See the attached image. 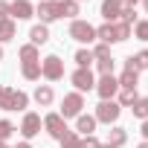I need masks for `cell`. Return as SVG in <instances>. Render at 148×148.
<instances>
[{"mask_svg": "<svg viewBox=\"0 0 148 148\" xmlns=\"http://www.w3.org/2000/svg\"><path fill=\"white\" fill-rule=\"evenodd\" d=\"M131 38V26L128 23H122V21H116V23H102L99 29H96V41L99 44H119V41H128Z\"/></svg>", "mask_w": 148, "mask_h": 148, "instance_id": "1", "label": "cell"}, {"mask_svg": "<svg viewBox=\"0 0 148 148\" xmlns=\"http://www.w3.org/2000/svg\"><path fill=\"white\" fill-rule=\"evenodd\" d=\"M26 108H29V96L23 90L0 84V110H26Z\"/></svg>", "mask_w": 148, "mask_h": 148, "instance_id": "2", "label": "cell"}, {"mask_svg": "<svg viewBox=\"0 0 148 148\" xmlns=\"http://www.w3.org/2000/svg\"><path fill=\"white\" fill-rule=\"evenodd\" d=\"M70 38L73 41H79V44H93L96 41V26L93 23H87V21H73L70 23Z\"/></svg>", "mask_w": 148, "mask_h": 148, "instance_id": "3", "label": "cell"}, {"mask_svg": "<svg viewBox=\"0 0 148 148\" xmlns=\"http://www.w3.org/2000/svg\"><path fill=\"white\" fill-rule=\"evenodd\" d=\"M119 113H122V108H119V102L116 99H108V102H99V108H96V122H105V125H113L116 119H119Z\"/></svg>", "mask_w": 148, "mask_h": 148, "instance_id": "4", "label": "cell"}, {"mask_svg": "<svg viewBox=\"0 0 148 148\" xmlns=\"http://www.w3.org/2000/svg\"><path fill=\"white\" fill-rule=\"evenodd\" d=\"M41 76H44L47 82H58V79H64V61H61L58 55H47V58L41 61Z\"/></svg>", "mask_w": 148, "mask_h": 148, "instance_id": "5", "label": "cell"}, {"mask_svg": "<svg viewBox=\"0 0 148 148\" xmlns=\"http://www.w3.org/2000/svg\"><path fill=\"white\" fill-rule=\"evenodd\" d=\"M44 128H47V134H49L52 139H58V142H61L64 134L70 131V128H67V119H64L61 113H47V116H44Z\"/></svg>", "mask_w": 148, "mask_h": 148, "instance_id": "6", "label": "cell"}, {"mask_svg": "<svg viewBox=\"0 0 148 148\" xmlns=\"http://www.w3.org/2000/svg\"><path fill=\"white\" fill-rule=\"evenodd\" d=\"M35 15L41 18V23H52L61 18V0H41L35 6Z\"/></svg>", "mask_w": 148, "mask_h": 148, "instance_id": "7", "label": "cell"}, {"mask_svg": "<svg viewBox=\"0 0 148 148\" xmlns=\"http://www.w3.org/2000/svg\"><path fill=\"white\" fill-rule=\"evenodd\" d=\"M70 82H73V87H76V93H90L93 87H96V79H93V73H90V67H79L76 73L70 76Z\"/></svg>", "mask_w": 148, "mask_h": 148, "instance_id": "8", "label": "cell"}, {"mask_svg": "<svg viewBox=\"0 0 148 148\" xmlns=\"http://www.w3.org/2000/svg\"><path fill=\"white\" fill-rule=\"evenodd\" d=\"M84 108V96L82 93H67L64 102H61V116L64 119H73V116H79Z\"/></svg>", "mask_w": 148, "mask_h": 148, "instance_id": "9", "label": "cell"}, {"mask_svg": "<svg viewBox=\"0 0 148 148\" xmlns=\"http://www.w3.org/2000/svg\"><path fill=\"white\" fill-rule=\"evenodd\" d=\"M96 93L102 96V102L113 99V96L119 93V82H116V76H102V79L96 82Z\"/></svg>", "mask_w": 148, "mask_h": 148, "instance_id": "10", "label": "cell"}, {"mask_svg": "<svg viewBox=\"0 0 148 148\" xmlns=\"http://www.w3.org/2000/svg\"><path fill=\"white\" fill-rule=\"evenodd\" d=\"M9 18L29 21V18H35V6L29 3V0H12V3H9Z\"/></svg>", "mask_w": 148, "mask_h": 148, "instance_id": "11", "label": "cell"}, {"mask_svg": "<svg viewBox=\"0 0 148 148\" xmlns=\"http://www.w3.org/2000/svg\"><path fill=\"white\" fill-rule=\"evenodd\" d=\"M116 82H119V90H136V84H139V70L125 61V70H122V76H119Z\"/></svg>", "mask_w": 148, "mask_h": 148, "instance_id": "12", "label": "cell"}, {"mask_svg": "<svg viewBox=\"0 0 148 148\" xmlns=\"http://www.w3.org/2000/svg\"><path fill=\"white\" fill-rule=\"evenodd\" d=\"M41 116L38 113H26L23 116V122H21V134H23V139H32V136H38L41 134Z\"/></svg>", "mask_w": 148, "mask_h": 148, "instance_id": "13", "label": "cell"}, {"mask_svg": "<svg viewBox=\"0 0 148 148\" xmlns=\"http://www.w3.org/2000/svg\"><path fill=\"white\" fill-rule=\"evenodd\" d=\"M122 0H102V18H105V23H116L119 21V15H122Z\"/></svg>", "mask_w": 148, "mask_h": 148, "instance_id": "14", "label": "cell"}, {"mask_svg": "<svg viewBox=\"0 0 148 148\" xmlns=\"http://www.w3.org/2000/svg\"><path fill=\"white\" fill-rule=\"evenodd\" d=\"M96 116H90V113H79L76 116V134H82V136H93V131H96Z\"/></svg>", "mask_w": 148, "mask_h": 148, "instance_id": "15", "label": "cell"}, {"mask_svg": "<svg viewBox=\"0 0 148 148\" xmlns=\"http://www.w3.org/2000/svg\"><path fill=\"white\" fill-rule=\"evenodd\" d=\"M52 99H55V93H52L49 84H38V87H35V102H38L41 108H49Z\"/></svg>", "mask_w": 148, "mask_h": 148, "instance_id": "16", "label": "cell"}, {"mask_svg": "<svg viewBox=\"0 0 148 148\" xmlns=\"http://www.w3.org/2000/svg\"><path fill=\"white\" fill-rule=\"evenodd\" d=\"M21 73L26 82H38L41 79V61H23L21 64Z\"/></svg>", "mask_w": 148, "mask_h": 148, "instance_id": "17", "label": "cell"}, {"mask_svg": "<svg viewBox=\"0 0 148 148\" xmlns=\"http://www.w3.org/2000/svg\"><path fill=\"white\" fill-rule=\"evenodd\" d=\"M29 38H32V44H35V47L47 44V41H49V29H47V23H35V26L29 29Z\"/></svg>", "mask_w": 148, "mask_h": 148, "instance_id": "18", "label": "cell"}, {"mask_svg": "<svg viewBox=\"0 0 148 148\" xmlns=\"http://www.w3.org/2000/svg\"><path fill=\"white\" fill-rule=\"evenodd\" d=\"M15 32H18V23H15L12 18H3V21H0V44L12 41V38H15Z\"/></svg>", "mask_w": 148, "mask_h": 148, "instance_id": "19", "label": "cell"}, {"mask_svg": "<svg viewBox=\"0 0 148 148\" xmlns=\"http://www.w3.org/2000/svg\"><path fill=\"white\" fill-rule=\"evenodd\" d=\"M125 142H128V131H125V128H110V131H108V145L122 148Z\"/></svg>", "mask_w": 148, "mask_h": 148, "instance_id": "20", "label": "cell"}, {"mask_svg": "<svg viewBox=\"0 0 148 148\" xmlns=\"http://www.w3.org/2000/svg\"><path fill=\"white\" fill-rule=\"evenodd\" d=\"M61 148H84V136L76 134V131H67L64 139H61Z\"/></svg>", "mask_w": 148, "mask_h": 148, "instance_id": "21", "label": "cell"}, {"mask_svg": "<svg viewBox=\"0 0 148 148\" xmlns=\"http://www.w3.org/2000/svg\"><path fill=\"white\" fill-rule=\"evenodd\" d=\"M18 55H21V64H23V61H41V55H38V47H35V44H23V47L18 49Z\"/></svg>", "mask_w": 148, "mask_h": 148, "instance_id": "22", "label": "cell"}, {"mask_svg": "<svg viewBox=\"0 0 148 148\" xmlns=\"http://www.w3.org/2000/svg\"><path fill=\"white\" fill-rule=\"evenodd\" d=\"M128 64H131V67H136L139 73H142V70H148V49H139L136 55H131V58H128Z\"/></svg>", "mask_w": 148, "mask_h": 148, "instance_id": "23", "label": "cell"}, {"mask_svg": "<svg viewBox=\"0 0 148 148\" xmlns=\"http://www.w3.org/2000/svg\"><path fill=\"white\" fill-rule=\"evenodd\" d=\"M79 15V0H61V18H73Z\"/></svg>", "mask_w": 148, "mask_h": 148, "instance_id": "24", "label": "cell"}, {"mask_svg": "<svg viewBox=\"0 0 148 148\" xmlns=\"http://www.w3.org/2000/svg\"><path fill=\"white\" fill-rule=\"evenodd\" d=\"M116 96H119V108H131V105L139 99V96H136V90H119Z\"/></svg>", "mask_w": 148, "mask_h": 148, "instance_id": "25", "label": "cell"}, {"mask_svg": "<svg viewBox=\"0 0 148 148\" xmlns=\"http://www.w3.org/2000/svg\"><path fill=\"white\" fill-rule=\"evenodd\" d=\"M131 110H134V116H139V119H148V96H145V99H136V102L131 105Z\"/></svg>", "mask_w": 148, "mask_h": 148, "instance_id": "26", "label": "cell"}, {"mask_svg": "<svg viewBox=\"0 0 148 148\" xmlns=\"http://www.w3.org/2000/svg\"><path fill=\"white\" fill-rule=\"evenodd\" d=\"M93 61H96V58H93V49H79V52H76V64H79V67H90Z\"/></svg>", "mask_w": 148, "mask_h": 148, "instance_id": "27", "label": "cell"}, {"mask_svg": "<svg viewBox=\"0 0 148 148\" xmlns=\"http://www.w3.org/2000/svg\"><path fill=\"white\" fill-rule=\"evenodd\" d=\"M96 67H99L102 76H113V55H110V58H99Z\"/></svg>", "mask_w": 148, "mask_h": 148, "instance_id": "28", "label": "cell"}, {"mask_svg": "<svg viewBox=\"0 0 148 148\" xmlns=\"http://www.w3.org/2000/svg\"><path fill=\"white\" fill-rule=\"evenodd\" d=\"M12 134H15V125H12L9 119H0V142H6Z\"/></svg>", "mask_w": 148, "mask_h": 148, "instance_id": "29", "label": "cell"}, {"mask_svg": "<svg viewBox=\"0 0 148 148\" xmlns=\"http://www.w3.org/2000/svg\"><path fill=\"white\" fill-rule=\"evenodd\" d=\"M119 21H122V23H128V26H134V21H136V12H134V6H122V15H119Z\"/></svg>", "mask_w": 148, "mask_h": 148, "instance_id": "30", "label": "cell"}, {"mask_svg": "<svg viewBox=\"0 0 148 148\" xmlns=\"http://www.w3.org/2000/svg\"><path fill=\"white\" fill-rule=\"evenodd\" d=\"M134 35H136L139 41H148V21H136V26H134Z\"/></svg>", "mask_w": 148, "mask_h": 148, "instance_id": "31", "label": "cell"}, {"mask_svg": "<svg viewBox=\"0 0 148 148\" xmlns=\"http://www.w3.org/2000/svg\"><path fill=\"white\" fill-rule=\"evenodd\" d=\"M93 58L99 61V58H110V47L108 44H96L93 47Z\"/></svg>", "mask_w": 148, "mask_h": 148, "instance_id": "32", "label": "cell"}, {"mask_svg": "<svg viewBox=\"0 0 148 148\" xmlns=\"http://www.w3.org/2000/svg\"><path fill=\"white\" fill-rule=\"evenodd\" d=\"M102 142L96 139V136H84V148H99Z\"/></svg>", "mask_w": 148, "mask_h": 148, "instance_id": "33", "label": "cell"}, {"mask_svg": "<svg viewBox=\"0 0 148 148\" xmlns=\"http://www.w3.org/2000/svg\"><path fill=\"white\" fill-rule=\"evenodd\" d=\"M3 18H9V3H6V0H0V21H3Z\"/></svg>", "mask_w": 148, "mask_h": 148, "instance_id": "34", "label": "cell"}, {"mask_svg": "<svg viewBox=\"0 0 148 148\" xmlns=\"http://www.w3.org/2000/svg\"><path fill=\"white\" fill-rule=\"evenodd\" d=\"M142 136H145V142H148V119H142Z\"/></svg>", "mask_w": 148, "mask_h": 148, "instance_id": "35", "label": "cell"}, {"mask_svg": "<svg viewBox=\"0 0 148 148\" xmlns=\"http://www.w3.org/2000/svg\"><path fill=\"white\" fill-rule=\"evenodd\" d=\"M12 148H32V145H29V142L23 139V142H18V145H12Z\"/></svg>", "mask_w": 148, "mask_h": 148, "instance_id": "36", "label": "cell"}, {"mask_svg": "<svg viewBox=\"0 0 148 148\" xmlns=\"http://www.w3.org/2000/svg\"><path fill=\"white\" fill-rule=\"evenodd\" d=\"M122 3H125V6H136V3H139V0H122Z\"/></svg>", "mask_w": 148, "mask_h": 148, "instance_id": "37", "label": "cell"}, {"mask_svg": "<svg viewBox=\"0 0 148 148\" xmlns=\"http://www.w3.org/2000/svg\"><path fill=\"white\" fill-rule=\"evenodd\" d=\"M136 148H148V142H139V145H136Z\"/></svg>", "mask_w": 148, "mask_h": 148, "instance_id": "38", "label": "cell"}, {"mask_svg": "<svg viewBox=\"0 0 148 148\" xmlns=\"http://www.w3.org/2000/svg\"><path fill=\"white\" fill-rule=\"evenodd\" d=\"M99 148H116V145H108V142H105V145H99Z\"/></svg>", "mask_w": 148, "mask_h": 148, "instance_id": "39", "label": "cell"}, {"mask_svg": "<svg viewBox=\"0 0 148 148\" xmlns=\"http://www.w3.org/2000/svg\"><path fill=\"white\" fill-rule=\"evenodd\" d=\"M142 6H145V12H148V0H142Z\"/></svg>", "mask_w": 148, "mask_h": 148, "instance_id": "40", "label": "cell"}, {"mask_svg": "<svg viewBox=\"0 0 148 148\" xmlns=\"http://www.w3.org/2000/svg\"><path fill=\"white\" fill-rule=\"evenodd\" d=\"M0 58H3V47H0Z\"/></svg>", "mask_w": 148, "mask_h": 148, "instance_id": "41", "label": "cell"}, {"mask_svg": "<svg viewBox=\"0 0 148 148\" xmlns=\"http://www.w3.org/2000/svg\"><path fill=\"white\" fill-rule=\"evenodd\" d=\"M0 148H6V142H0Z\"/></svg>", "mask_w": 148, "mask_h": 148, "instance_id": "42", "label": "cell"}]
</instances>
